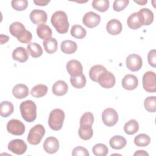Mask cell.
<instances>
[{
  "mask_svg": "<svg viewBox=\"0 0 156 156\" xmlns=\"http://www.w3.org/2000/svg\"><path fill=\"white\" fill-rule=\"evenodd\" d=\"M12 58L21 63L26 62L29 58L28 51L23 47H17L12 52Z\"/></svg>",
  "mask_w": 156,
  "mask_h": 156,
  "instance_id": "d6986e66",
  "label": "cell"
},
{
  "mask_svg": "<svg viewBox=\"0 0 156 156\" xmlns=\"http://www.w3.org/2000/svg\"><path fill=\"white\" fill-rule=\"evenodd\" d=\"M7 147L13 153L16 155H22L26 152L27 146L23 140L15 139L9 143Z\"/></svg>",
  "mask_w": 156,
  "mask_h": 156,
  "instance_id": "9c48e42d",
  "label": "cell"
},
{
  "mask_svg": "<svg viewBox=\"0 0 156 156\" xmlns=\"http://www.w3.org/2000/svg\"><path fill=\"white\" fill-rule=\"evenodd\" d=\"M12 7L17 11L24 10L28 6L27 0H13L11 2Z\"/></svg>",
  "mask_w": 156,
  "mask_h": 156,
  "instance_id": "ab89813d",
  "label": "cell"
},
{
  "mask_svg": "<svg viewBox=\"0 0 156 156\" xmlns=\"http://www.w3.org/2000/svg\"><path fill=\"white\" fill-rule=\"evenodd\" d=\"M45 134V129L41 124H37L30 129L27 136V141L32 145L40 143Z\"/></svg>",
  "mask_w": 156,
  "mask_h": 156,
  "instance_id": "277c9868",
  "label": "cell"
},
{
  "mask_svg": "<svg viewBox=\"0 0 156 156\" xmlns=\"http://www.w3.org/2000/svg\"><path fill=\"white\" fill-rule=\"evenodd\" d=\"M71 35L78 39L83 38L87 35V30L82 26L76 24L72 26L71 29Z\"/></svg>",
  "mask_w": 156,
  "mask_h": 156,
  "instance_id": "836d02e7",
  "label": "cell"
},
{
  "mask_svg": "<svg viewBox=\"0 0 156 156\" xmlns=\"http://www.w3.org/2000/svg\"><path fill=\"white\" fill-rule=\"evenodd\" d=\"M25 26L20 22H13L12 23L9 27V31L10 34L19 39L26 32Z\"/></svg>",
  "mask_w": 156,
  "mask_h": 156,
  "instance_id": "ac0fdd59",
  "label": "cell"
},
{
  "mask_svg": "<svg viewBox=\"0 0 156 156\" xmlns=\"http://www.w3.org/2000/svg\"><path fill=\"white\" fill-rule=\"evenodd\" d=\"M66 70L71 76H78L82 74L83 68L81 63L75 59L71 60L66 63Z\"/></svg>",
  "mask_w": 156,
  "mask_h": 156,
  "instance_id": "7c38bea8",
  "label": "cell"
},
{
  "mask_svg": "<svg viewBox=\"0 0 156 156\" xmlns=\"http://www.w3.org/2000/svg\"><path fill=\"white\" fill-rule=\"evenodd\" d=\"M68 90V87L67 83L62 80H59L55 82L53 84L52 88L53 94L58 96L65 95L67 93Z\"/></svg>",
  "mask_w": 156,
  "mask_h": 156,
  "instance_id": "44dd1931",
  "label": "cell"
},
{
  "mask_svg": "<svg viewBox=\"0 0 156 156\" xmlns=\"http://www.w3.org/2000/svg\"><path fill=\"white\" fill-rule=\"evenodd\" d=\"M28 53L34 58L40 57L43 54V49L41 46L37 43H30L27 46Z\"/></svg>",
  "mask_w": 156,
  "mask_h": 156,
  "instance_id": "484cf974",
  "label": "cell"
},
{
  "mask_svg": "<svg viewBox=\"0 0 156 156\" xmlns=\"http://www.w3.org/2000/svg\"><path fill=\"white\" fill-rule=\"evenodd\" d=\"M127 68L131 71H137L140 70L143 65L141 57L136 54H132L127 56L126 60Z\"/></svg>",
  "mask_w": 156,
  "mask_h": 156,
  "instance_id": "52a82bcc",
  "label": "cell"
},
{
  "mask_svg": "<svg viewBox=\"0 0 156 156\" xmlns=\"http://www.w3.org/2000/svg\"><path fill=\"white\" fill-rule=\"evenodd\" d=\"M94 122V116L93 114L90 112L84 113L80 118V126L88 125L92 126Z\"/></svg>",
  "mask_w": 156,
  "mask_h": 156,
  "instance_id": "f35d334b",
  "label": "cell"
},
{
  "mask_svg": "<svg viewBox=\"0 0 156 156\" xmlns=\"http://www.w3.org/2000/svg\"><path fill=\"white\" fill-rule=\"evenodd\" d=\"M20 112L22 118L28 122L34 121L37 118V106L31 100L25 101L20 104Z\"/></svg>",
  "mask_w": 156,
  "mask_h": 156,
  "instance_id": "7a4b0ae2",
  "label": "cell"
},
{
  "mask_svg": "<svg viewBox=\"0 0 156 156\" xmlns=\"http://www.w3.org/2000/svg\"><path fill=\"white\" fill-rule=\"evenodd\" d=\"M106 68L101 65H96L93 66L89 71V76L90 79L96 82H98V80L100 75L106 71Z\"/></svg>",
  "mask_w": 156,
  "mask_h": 156,
  "instance_id": "d4e9b609",
  "label": "cell"
},
{
  "mask_svg": "<svg viewBox=\"0 0 156 156\" xmlns=\"http://www.w3.org/2000/svg\"><path fill=\"white\" fill-rule=\"evenodd\" d=\"M129 3V0H115L113 4V9L116 12H121L127 6Z\"/></svg>",
  "mask_w": 156,
  "mask_h": 156,
  "instance_id": "60d3db41",
  "label": "cell"
},
{
  "mask_svg": "<svg viewBox=\"0 0 156 156\" xmlns=\"http://www.w3.org/2000/svg\"><path fill=\"white\" fill-rule=\"evenodd\" d=\"M9 37L7 35H4L1 34L0 35V40H1V44H3L4 43H5L6 42H7L9 41Z\"/></svg>",
  "mask_w": 156,
  "mask_h": 156,
  "instance_id": "bcb514c9",
  "label": "cell"
},
{
  "mask_svg": "<svg viewBox=\"0 0 156 156\" xmlns=\"http://www.w3.org/2000/svg\"><path fill=\"white\" fill-rule=\"evenodd\" d=\"M65 119V113L60 108L52 110L49 114L48 124L53 130H59L62 128Z\"/></svg>",
  "mask_w": 156,
  "mask_h": 156,
  "instance_id": "3957f363",
  "label": "cell"
},
{
  "mask_svg": "<svg viewBox=\"0 0 156 156\" xmlns=\"http://www.w3.org/2000/svg\"><path fill=\"white\" fill-rule=\"evenodd\" d=\"M138 13L142 26H149L153 22L154 13L150 9L147 8L141 9L138 12Z\"/></svg>",
  "mask_w": 156,
  "mask_h": 156,
  "instance_id": "9a60e30c",
  "label": "cell"
},
{
  "mask_svg": "<svg viewBox=\"0 0 156 156\" xmlns=\"http://www.w3.org/2000/svg\"><path fill=\"white\" fill-rule=\"evenodd\" d=\"M52 26L59 34H65L69 28V22L66 13L63 11L58 10L54 12L51 19Z\"/></svg>",
  "mask_w": 156,
  "mask_h": 156,
  "instance_id": "6da1fadb",
  "label": "cell"
},
{
  "mask_svg": "<svg viewBox=\"0 0 156 156\" xmlns=\"http://www.w3.org/2000/svg\"><path fill=\"white\" fill-rule=\"evenodd\" d=\"M134 155H149V154L143 150H139L135 152L133 154Z\"/></svg>",
  "mask_w": 156,
  "mask_h": 156,
  "instance_id": "7dc6e473",
  "label": "cell"
},
{
  "mask_svg": "<svg viewBox=\"0 0 156 156\" xmlns=\"http://www.w3.org/2000/svg\"><path fill=\"white\" fill-rule=\"evenodd\" d=\"M92 151L96 156H105L108 152V149L104 144L98 143L93 147Z\"/></svg>",
  "mask_w": 156,
  "mask_h": 156,
  "instance_id": "8d00e7d4",
  "label": "cell"
},
{
  "mask_svg": "<svg viewBox=\"0 0 156 156\" xmlns=\"http://www.w3.org/2000/svg\"><path fill=\"white\" fill-rule=\"evenodd\" d=\"M126 140L121 135L113 136L110 138L109 141V144L111 147L118 150L124 147L126 145Z\"/></svg>",
  "mask_w": 156,
  "mask_h": 156,
  "instance_id": "cb8c5ba5",
  "label": "cell"
},
{
  "mask_svg": "<svg viewBox=\"0 0 156 156\" xmlns=\"http://www.w3.org/2000/svg\"><path fill=\"white\" fill-rule=\"evenodd\" d=\"M78 134L81 139L83 140H88L93 136V130L91 126L82 125L80 126Z\"/></svg>",
  "mask_w": 156,
  "mask_h": 156,
  "instance_id": "4316f807",
  "label": "cell"
},
{
  "mask_svg": "<svg viewBox=\"0 0 156 156\" xmlns=\"http://www.w3.org/2000/svg\"><path fill=\"white\" fill-rule=\"evenodd\" d=\"M48 15L45 11L40 9H34L30 13V20L37 25L44 24L47 21Z\"/></svg>",
  "mask_w": 156,
  "mask_h": 156,
  "instance_id": "4fadbf2b",
  "label": "cell"
},
{
  "mask_svg": "<svg viewBox=\"0 0 156 156\" xmlns=\"http://www.w3.org/2000/svg\"><path fill=\"white\" fill-rule=\"evenodd\" d=\"M122 29V24L117 19L110 20L108 21L106 25V30L110 35H118L121 32Z\"/></svg>",
  "mask_w": 156,
  "mask_h": 156,
  "instance_id": "e0dca14e",
  "label": "cell"
},
{
  "mask_svg": "<svg viewBox=\"0 0 156 156\" xmlns=\"http://www.w3.org/2000/svg\"><path fill=\"white\" fill-rule=\"evenodd\" d=\"M72 155L73 156H89L90 154L87 149L82 146L76 147L72 152Z\"/></svg>",
  "mask_w": 156,
  "mask_h": 156,
  "instance_id": "b9f144b4",
  "label": "cell"
},
{
  "mask_svg": "<svg viewBox=\"0 0 156 156\" xmlns=\"http://www.w3.org/2000/svg\"><path fill=\"white\" fill-rule=\"evenodd\" d=\"M144 105L145 109L151 113L156 111V98L155 96H149L144 99Z\"/></svg>",
  "mask_w": 156,
  "mask_h": 156,
  "instance_id": "74e56055",
  "label": "cell"
},
{
  "mask_svg": "<svg viewBox=\"0 0 156 156\" xmlns=\"http://www.w3.org/2000/svg\"><path fill=\"white\" fill-rule=\"evenodd\" d=\"M43 148L46 152L52 154L57 152L59 149V142L54 136L48 137L44 141Z\"/></svg>",
  "mask_w": 156,
  "mask_h": 156,
  "instance_id": "5bb4252c",
  "label": "cell"
},
{
  "mask_svg": "<svg viewBox=\"0 0 156 156\" xmlns=\"http://www.w3.org/2000/svg\"><path fill=\"white\" fill-rule=\"evenodd\" d=\"M151 138L145 133H141L136 136L134 138V143L138 147H145L149 144Z\"/></svg>",
  "mask_w": 156,
  "mask_h": 156,
  "instance_id": "e575fe53",
  "label": "cell"
},
{
  "mask_svg": "<svg viewBox=\"0 0 156 156\" xmlns=\"http://www.w3.org/2000/svg\"><path fill=\"white\" fill-rule=\"evenodd\" d=\"M49 2H50V1H42V0L34 1V4H35L37 5H40V6L46 5Z\"/></svg>",
  "mask_w": 156,
  "mask_h": 156,
  "instance_id": "f6af8a7d",
  "label": "cell"
},
{
  "mask_svg": "<svg viewBox=\"0 0 156 156\" xmlns=\"http://www.w3.org/2000/svg\"><path fill=\"white\" fill-rule=\"evenodd\" d=\"M61 51L67 54H71L74 53L77 49V45L76 42L68 40L63 41L60 44Z\"/></svg>",
  "mask_w": 156,
  "mask_h": 156,
  "instance_id": "603a6c76",
  "label": "cell"
},
{
  "mask_svg": "<svg viewBox=\"0 0 156 156\" xmlns=\"http://www.w3.org/2000/svg\"><path fill=\"white\" fill-rule=\"evenodd\" d=\"M43 45L45 51L48 54L55 52L58 48L57 41L54 38H50L43 42Z\"/></svg>",
  "mask_w": 156,
  "mask_h": 156,
  "instance_id": "83f0119b",
  "label": "cell"
},
{
  "mask_svg": "<svg viewBox=\"0 0 156 156\" xmlns=\"http://www.w3.org/2000/svg\"><path fill=\"white\" fill-rule=\"evenodd\" d=\"M37 34L38 37L43 40H46L51 38L52 35L51 29L45 24H41L38 26L37 28Z\"/></svg>",
  "mask_w": 156,
  "mask_h": 156,
  "instance_id": "7402d4cb",
  "label": "cell"
},
{
  "mask_svg": "<svg viewBox=\"0 0 156 156\" xmlns=\"http://www.w3.org/2000/svg\"><path fill=\"white\" fill-rule=\"evenodd\" d=\"M155 74L154 72L149 71L144 73L143 76V87L145 91L149 93L156 91Z\"/></svg>",
  "mask_w": 156,
  "mask_h": 156,
  "instance_id": "5b68a950",
  "label": "cell"
},
{
  "mask_svg": "<svg viewBox=\"0 0 156 156\" xmlns=\"http://www.w3.org/2000/svg\"><path fill=\"white\" fill-rule=\"evenodd\" d=\"M70 82L76 88L80 89L83 88L86 85V77L83 74L78 76H71Z\"/></svg>",
  "mask_w": 156,
  "mask_h": 156,
  "instance_id": "d6a6232c",
  "label": "cell"
},
{
  "mask_svg": "<svg viewBox=\"0 0 156 156\" xmlns=\"http://www.w3.org/2000/svg\"><path fill=\"white\" fill-rule=\"evenodd\" d=\"M29 88L28 87L23 83L16 84L12 90L13 95L16 99H23L26 98L29 94Z\"/></svg>",
  "mask_w": 156,
  "mask_h": 156,
  "instance_id": "ffe728a7",
  "label": "cell"
},
{
  "mask_svg": "<svg viewBox=\"0 0 156 156\" xmlns=\"http://www.w3.org/2000/svg\"><path fill=\"white\" fill-rule=\"evenodd\" d=\"M93 7L101 12H104L109 8V1L108 0H94L92 2Z\"/></svg>",
  "mask_w": 156,
  "mask_h": 156,
  "instance_id": "d590c367",
  "label": "cell"
},
{
  "mask_svg": "<svg viewBox=\"0 0 156 156\" xmlns=\"http://www.w3.org/2000/svg\"><path fill=\"white\" fill-rule=\"evenodd\" d=\"M48 88L46 85L44 84H38L32 88L30 94L33 97L39 98L45 96L48 92Z\"/></svg>",
  "mask_w": 156,
  "mask_h": 156,
  "instance_id": "4dcf8cb0",
  "label": "cell"
},
{
  "mask_svg": "<svg viewBox=\"0 0 156 156\" xmlns=\"http://www.w3.org/2000/svg\"><path fill=\"white\" fill-rule=\"evenodd\" d=\"M156 52L155 49H152L151 50L148 54H147V60L149 64L152 66L155 67L156 66Z\"/></svg>",
  "mask_w": 156,
  "mask_h": 156,
  "instance_id": "7bdbcfd3",
  "label": "cell"
},
{
  "mask_svg": "<svg viewBox=\"0 0 156 156\" xmlns=\"http://www.w3.org/2000/svg\"><path fill=\"white\" fill-rule=\"evenodd\" d=\"M102 119L105 126L108 127L113 126L118 121V113L112 108H105L102 113Z\"/></svg>",
  "mask_w": 156,
  "mask_h": 156,
  "instance_id": "8992f818",
  "label": "cell"
},
{
  "mask_svg": "<svg viewBox=\"0 0 156 156\" xmlns=\"http://www.w3.org/2000/svg\"><path fill=\"white\" fill-rule=\"evenodd\" d=\"M115 77L110 71L106 70L98 78V83L104 88H111L115 84Z\"/></svg>",
  "mask_w": 156,
  "mask_h": 156,
  "instance_id": "30bf717a",
  "label": "cell"
},
{
  "mask_svg": "<svg viewBox=\"0 0 156 156\" xmlns=\"http://www.w3.org/2000/svg\"><path fill=\"white\" fill-rule=\"evenodd\" d=\"M122 86L127 90H133L138 85V78L133 74H126L122 80Z\"/></svg>",
  "mask_w": 156,
  "mask_h": 156,
  "instance_id": "2e32d148",
  "label": "cell"
},
{
  "mask_svg": "<svg viewBox=\"0 0 156 156\" xmlns=\"http://www.w3.org/2000/svg\"><path fill=\"white\" fill-rule=\"evenodd\" d=\"M7 131L14 135H21L25 132V126L20 120L12 119L7 124Z\"/></svg>",
  "mask_w": 156,
  "mask_h": 156,
  "instance_id": "ba28073f",
  "label": "cell"
},
{
  "mask_svg": "<svg viewBox=\"0 0 156 156\" xmlns=\"http://www.w3.org/2000/svg\"><path fill=\"white\" fill-rule=\"evenodd\" d=\"M134 2L137 3V4H140V5H144L145 4H146L147 2V1H134Z\"/></svg>",
  "mask_w": 156,
  "mask_h": 156,
  "instance_id": "c3c4849f",
  "label": "cell"
},
{
  "mask_svg": "<svg viewBox=\"0 0 156 156\" xmlns=\"http://www.w3.org/2000/svg\"><path fill=\"white\" fill-rule=\"evenodd\" d=\"M14 107L9 101H2L0 104V115L2 117L7 118L13 112Z\"/></svg>",
  "mask_w": 156,
  "mask_h": 156,
  "instance_id": "f1b7e54d",
  "label": "cell"
},
{
  "mask_svg": "<svg viewBox=\"0 0 156 156\" xmlns=\"http://www.w3.org/2000/svg\"><path fill=\"white\" fill-rule=\"evenodd\" d=\"M139 124L136 120L132 119L127 122L124 126V130L127 135H133L138 132Z\"/></svg>",
  "mask_w": 156,
  "mask_h": 156,
  "instance_id": "1f68e13d",
  "label": "cell"
},
{
  "mask_svg": "<svg viewBox=\"0 0 156 156\" xmlns=\"http://www.w3.org/2000/svg\"><path fill=\"white\" fill-rule=\"evenodd\" d=\"M32 34L29 30H26V32L18 40L22 43H30V41L32 40Z\"/></svg>",
  "mask_w": 156,
  "mask_h": 156,
  "instance_id": "ee69618b",
  "label": "cell"
},
{
  "mask_svg": "<svg viewBox=\"0 0 156 156\" xmlns=\"http://www.w3.org/2000/svg\"><path fill=\"white\" fill-rule=\"evenodd\" d=\"M127 23L128 26L133 30L138 29L142 26L138 12H134L131 14L127 18Z\"/></svg>",
  "mask_w": 156,
  "mask_h": 156,
  "instance_id": "f546056e",
  "label": "cell"
},
{
  "mask_svg": "<svg viewBox=\"0 0 156 156\" xmlns=\"http://www.w3.org/2000/svg\"><path fill=\"white\" fill-rule=\"evenodd\" d=\"M101 21V16L93 12H87L82 19L83 24L88 28L96 27Z\"/></svg>",
  "mask_w": 156,
  "mask_h": 156,
  "instance_id": "8fae6325",
  "label": "cell"
}]
</instances>
